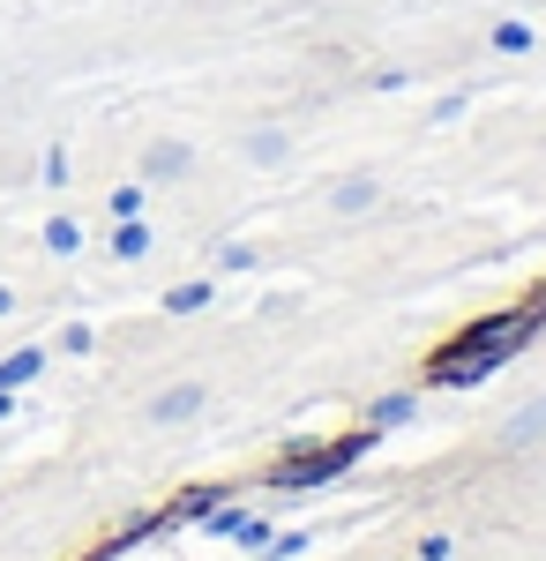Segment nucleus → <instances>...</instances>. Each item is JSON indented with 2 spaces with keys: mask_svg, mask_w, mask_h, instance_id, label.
Returning a JSON list of instances; mask_svg holds the SVG:
<instances>
[{
  "mask_svg": "<svg viewBox=\"0 0 546 561\" xmlns=\"http://www.w3.org/2000/svg\"><path fill=\"white\" fill-rule=\"evenodd\" d=\"M539 427H546V404H532V412H524V420H516L509 434H539Z\"/></svg>",
  "mask_w": 546,
  "mask_h": 561,
  "instance_id": "2",
  "label": "nucleus"
},
{
  "mask_svg": "<svg viewBox=\"0 0 546 561\" xmlns=\"http://www.w3.org/2000/svg\"><path fill=\"white\" fill-rule=\"evenodd\" d=\"M187 412H195V389H166L158 397V420H187Z\"/></svg>",
  "mask_w": 546,
  "mask_h": 561,
  "instance_id": "1",
  "label": "nucleus"
}]
</instances>
